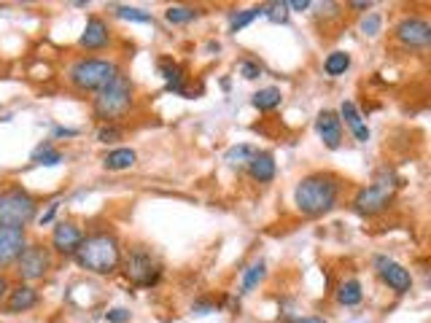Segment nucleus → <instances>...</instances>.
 <instances>
[{
  "instance_id": "obj_32",
  "label": "nucleus",
  "mask_w": 431,
  "mask_h": 323,
  "mask_svg": "<svg viewBox=\"0 0 431 323\" xmlns=\"http://www.w3.org/2000/svg\"><path fill=\"white\" fill-rule=\"evenodd\" d=\"M122 138V129H116V127H102L100 132H98V141L100 143H116Z\"/></svg>"
},
{
  "instance_id": "obj_20",
  "label": "nucleus",
  "mask_w": 431,
  "mask_h": 323,
  "mask_svg": "<svg viewBox=\"0 0 431 323\" xmlns=\"http://www.w3.org/2000/svg\"><path fill=\"white\" fill-rule=\"evenodd\" d=\"M361 299H364V291H361L359 281H345L337 286V302L345 307H356L361 305Z\"/></svg>"
},
{
  "instance_id": "obj_17",
  "label": "nucleus",
  "mask_w": 431,
  "mask_h": 323,
  "mask_svg": "<svg viewBox=\"0 0 431 323\" xmlns=\"http://www.w3.org/2000/svg\"><path fill=\"white\" fill-rule=\"evenodd\" d=\"M248 172H251V178L259 183H270L275 178V159L273 154H267V151H256V156L251 159V165H248Z\"/></svg>"
},
{
  "instance_id": "obj_30",
  "label": "nucleus",
  "mask_w": 431,
  "mask_h": 323,
  "mask_svg": "<svg viewBox=\"0 0 431 323\" xmlns=\"http://www.w3.org/2000/svg\"><path fill=\"white\" fill-rule=\"evenodd\" d=\"M380 28H383V19H380V14H367L364 19H361V33H364V35H370V38H374V35L380 33Z\"/></svg>"
},
{
  "instance_id": "obj_28",
  "label": "nucleus",
  "mask_w": 431,
  "mask_h": 323,
  "mask_svg": "<svg viewBox=\"0 0 431 323\" xmlns=\"http://www.w3.org/2000/svg\"><path fill=\"white\" fill-rule=\"evenodd\" d=\"M261 278H264V262L251 264V267L243 272V286H240V291H243V294H248V291H251V288H254Z\"/></svg>"
},
{
  "instance_id": "obj_9",
  "label": "nucleus",
  "mask_w": 431,
  "mask_h": 323,
  "mask_svg": "<svg viewBox=\"0 0 431 323\" xmlns=\"http://www.w3.org/2000/svg\"><path fill=\"white\" fill-rule=\"evenodd\" d=\"M391 192H388V186H380V183H372V186H367V189H361L359 194L353 197V211L361 213V216H377V213L388 211V205H391Z\"/></svg>"
},
{
  "instance_id": "obj_31",
  "label": "nucleus",
  "mask_w": 431,
  "mask_h": 323,
  "mask_svg": "<svg viewBox=\"0 0 431 323\" xmlns=\"http://www.w3.org/2000/svg\"><path fill=\"white\" fill-rule=\"evenodd\" d=\"M240 73H243V78L254 81V78L261 76V68H259L256 62H251V59H243V62H240Z\"/></svg>"
},
{
  "instance_id": "obj_26",
  "label": "nucleus",
  "mask_w": 431,
  "mask_h": 323,
  "mask_svg": "<svg viewBox=\"0 0 431 323\" xmlns=\"http://www.w3.org/2000/svg\"><path fill=\"white\" fill-rule=\"evenodd\" d=\"M165 19H167L170 25H189V22L197 19V8H189V6H170V8L165 11Z\"/></svg>"
},
{
  "instance_id": "obj_36",
  "label": "nucleus",
  "mask_w": 431,
  "mask_h": 323,
  "mask_svg": "<svg viewBox=\"0 0 431 323\" xmlns=\"http://www.w3.org/2000/svg\"><path fill=\"white\" fill-rule=\"evenodd\" d=\"M57 208H59V202H52V205H49V211H46V213H43V216H41V226H43V224H49V221L54 218V213H57Z\"/></svg>"
},
{
  "instance_id": "obj_12",
  "label": "nucleus",
  "mask_w": 431,
  "mask_h": 323,
  "mask_svg": "<svg viewBox=\"0 0 431 323\" xmlns=\"http://www.w3.org/2000/svg\"><path fill=\"white\" fill-rule=\"evenodd\" d=\"M84 240V232L78 229V224L73 221H59L52 232V248L59 253V256H76L78 245Z\"/></svg>"
},
{
  "instance_id": "obj_29",
  "label": "nucleus",
  "mask_w": 431,
  "mask_h": 323,
  "mask_svg": "<svg viewBox=\"0 0 431 323\" xmlns=\"http://www.w3.org/2000/svg\"><path fill=\"white\" fill-rule=\"evenodd\" d=\"M261 8H264V16H267L270 22H275V25H283L288 19L286 3H270V6H261Z\"/></svg>"
},
{
  "instance_id": "obj_4",
  "label": "nucleus",
  "mask_w": 431,
  "mask_h": 323,
  "mask_svg": "<svg viewBox=\"0 0 431 323\" xmlns=\"http://www.w3.org/2000/svg\"><path fill=\"white\" fill-rule=\"evenodd\" d=\"M119 68L111 59H95V57H86L73 62L71 71H68V81H71L78 92H100L102 86L111 84Z\"/></svg>"
},
{
  "instance_id": "obj_24",
  "label": "nucleus",
  "mask_w": 431,
  "mask_h": 323,
  "mask_svg": "<svg viewBox=\"0 0 431 323\" xmlns=\"http://www.w3.org/2000/svg\"><path fill=\"white\" fill-rule=\"evenodd\" d=\"M33 162H35V165H43V168H54V165L62 162V154H59L52 143H43V146H38V148L33 151Z\"/></svg>"
},
{
  "instance_id": "obj_38",
  "label": "nucleus",
  "mask_w": 431,
  "mask_h": 323,
  "mask_svg": "<svg viewBox=\"0 0 431 323\" xmlns=\"http://www.w3.org/2000/svg\"><path fill=\"white\" fill-rule=\"evenodd\" d=\"M350 8H356V11H370V8H372V3H370V0H353V3H350Z\"/></svg>"
},
{
  "instance_id": "obj_2",
  "label": "nucleus",
  "mask_w": 431,
  "mask_h": 323,
  "mask_svg": "<svg viewBox=\"0 0 431 323\" xmlns=\"http://www.w3.org/2000/svg\"><path fill=\"white\" fill-rule=\"evenodd\" d=\"M76 262H78V267L92 272V275H111L122 264V245L108 232L84 235L78 251H76Z\"/></svg>"
},
{
  "instance_id": "obj_14",
  "label": "nucleus",
  "mask_w": 431,
  "mask_h": 323,
  "mask_svg": "<svg viewBox=\"0 0 431 323\" xmlns=\"http://www.w3.org/2000/svg\"><path fill=\"white\" fill-rule=\"evenodd\" d=\"M316 129L326 148H340L343 143V122L334 111H321L316 119Z\"/></svg>"
},
{
  "instance_id": "obj_7",
  "label": "nucleus",
  "mask_w": 431,
  "mask_h": 323,
  "mask_svg": "<svg viewBox=\"0 0 431 323\" xmlns=\"http://www.w3.org/2000/svg\"><path fill=\"white\" fill-rule=\"evenodd\" d=\"M124 272L135 286H154L162 275V267L146 248H132L124 262Z\"/></svg>"
},
{
  "instance_id": "obj_3",
  "label": "nucleus",
  "mask_w": 431,
  "mask_h": 323,
  "mask_svg": "<svg viewBox=\"0 0 431 323\" xmlns=\"http://www.w3.org/2000/svg\"><path fill=\"white\" fill-rule=\"evenodd\" d=\"M132 95H135V89H132L129 76L119 71L111 78V84L102 86L100 92H98V98H95V102H92L95 116L102 119V122H114L119 116H124L132 108Z\"/></svg>"
},
{
  "instance_id": "obj_27",
  "label": "nucleus",
  "mask_w": 431,
  "mask_h": 323,
  "mask_svg": "<svg viewBox=\"0 0 431 323\" xmlns=\"http://www.w3.org/2000/svg\"><path fill=\"white\" fill-rule=\"evenodd\" d=\"M116 16H119V19H127V22H143V25L154 22V16L148 14V11H143V8H132V6H116Z\"/></svg>"
},
{
  "instance_id": "obj_35",
  "label": "nucleus",
  "mask_w": 431,
  "mask_h": 323,
  "mask_svg": "<svg viewBox=\"0 0 431 323\" xmlns=\"http://www.w3.org/2000/svg\"><path fill=\"white\" fill-rule=\"evenodd\" d=\"M286 8H291V11H307L310 8V0H288Z\"/></svg>"
},
{
  "instance_id": "obj_1",
  "label": "nucleus",
  "mask_w": 431,
  "mask_h": 323,
  "mask_svg": "<svg viewBox=\"0 0 431 323\" xmlns=\"http://www.w3.org/2000/svg\"><path fill=\"white\" fill-rule=\"evenodd\" d=\"M337 197H340V183L334 175H326V172H313V175L302 178L294 189L297 211L302 216H310V218L329 213L337 205Z\"/></svg>"
},
{
  "instance_id": "obj_19",
  "label": "nucleus",
  "mask_w": 431,
  "mask_h": 323,
  "mask_svg": "<svg viewBox=\"0 0 431 323\" xmlns=\"http://www.w3.org/2000/svg\"><path fill=\"white\" fill-rule=\"evenodd\" d=\"M135 159H138V154H135L132 148H114V151H108V156L102 159V168L119 172V170L132 168V165H135Z\"/></svg>"
},
{
  "instance_id": "obj_11",
  "label": "nucleus",
  "mask_w": 431,
  "mask_h": 323,
  "mask_svg": "<svg viewBox=\"0 0 431 323\" xmlns=\"http://www.w3.org/2000/svg\"><path fill=\"white\" fill-rule=\"evenodd\" d=\"M28 245L25 229L16 226H0V267H8L19 259V253Z\"/></svg>"
},
{
  "instance_id": "obj_34",
  "label": "nucleus",
  "mask_w": 431,
  "mask_h": 323,
  "mask_svg": "<svg viewBox=\"0 0 431 323\" xmlns=\"http://www.w3.org/2000/svg\"><path fill=\"white\" fill-rule=\"evenodd\" d=\"M191 312H194V315H208V312H216V305L202 299V302H194V305H191Z\"/></svg>"
},
{
  "instance_id": "obj_25",
  "label": "nucleus",
  "mask_w": 431,
  "mask_h": 323,
  "mask_svg": "<svg viewBox=\"0 0 431 323\" xmlns=\"http://www.w3.org/2000/svg\"><path fill=\"white\" fill-rule=\"evenodd\" d=\"M259 16H264V8H261V6H256V8H245V11H237V14H232V19H230V30H232V33H240V30L248 28L254 19H259Z\"/></svg>"
},
{
  "instance_id": "obj_18",
  "label": "nucleus",
  "mask_w": 431,
  "mask_h": 323,
  "mask_svg": "<svg viewBox=\"0 0 431 323\" xmlns=\"http://www.w3.org/2000/svg\"><path fill=\"white\" fill-rule=\"evenodd\" d=\"M159 73H162V78L167 81V89H170V92L187 98V89H184V68H181L178 62L162 59V62H159Z\"/></svg>"
},
{
  "instance_id": "obj_40",
  "label": "nucleus",
  "mask_w": 431,
  "mask_h": 323,
  "mask_svg": "<svg viewBox=\"0 0 431 323\" xmlns=\"http://www.w3.org/2000/svg\"><path fill=\"white\" fill-rule=\"evenodd\" d=\"M6 294H8V281H6L3 275H0V299H3Z\"/></svg>"
},
{
  "instance_id": "obj_39",
  "label": "nucleus",
  "mask_w": 431,
  "mask_h": 323,
  "mask_svg": "<svg viewBox=\"0 0 431 323\" xmlns=\"http://www.w3.org/2000/svg\"><path fill=\"white\" fill-rule=\"evenodd\" d=\"M288 323H326V321L316 318V315H307V318H288Z\"/></svg>"
},
{
  "instance_id": "obj_8",
  "label": "nucleus",
  "mask_w": 431,
  "mask_h": 323,
  "mask_svg": "<svg viewBox=\"0 0 431 323\" xmlns=\"http://www.w3.org/2000/svg\"><path fill=\"white\" fill-rule=\"evenodd\" d=\"M394 33H396V41L407 49H426L431 43V25L420 16H404Z\"/></svg>"
},
{
  "instance_id": "obj_22",
  "label": "nucleus",
  "mask_w": 431,
  "mask_h": 323,
  "mask_svg": "<svg viewBox=\"0 0 431 323\" xmlns=\"http://www.w3.org/2000/svg\"><path fill=\"white\" fill-rule=\"evenodd\" d=\"M281 89H275V86H267V89H259L256 95H254V105H256L259 111H275L278 105H281Z\"/></svg>"
},
{
  "instance_id": "obj_15",
  "label": "nucleus",
  "mask_w": 431,
  "mask_h": 323,
  "mask_svg": "<svg viewBox=\"0 0 431 323\" xmlns=\"http://www.w3.org/2000/svg\"><path fill=\"white\" fill-rule=\"evenodd\" d=\"M38 305V291L28 286V283H22V286H16L8 291V299H6V310L11 312V315H19V312H28Z\"/></svg>"
},
{
  "instance_id": "obj_6",
  "label": "nucleus",
  "mask_w": 431,
  "mask_h": 323,
  "mask_svg": "<svg viewBox=\"0 0 431 323\" xmlns=\"http://www.w3.org/2000/svg\"><path fill=\"white\" fill-rule=\"evenodd\" d=\"M16 264V275L22 281L28 283H35V281H43L52 269V253L49 248H43L38 242H28L25 251L19 253V259L14 262Z\"/></svg>"
},
{
  "instance_id": "obj_37",
  "label": "nucleus",
  "mask_w": 431,
  "mask_h": 323,
  "mask_svg": "<svg viewBox=\"0 0 431 323\" xmlns=\"http://www.w3.org/2000/svg\"><path fill=\"white\" fill-rule=\"evenodd\" d=\"M54 135H57V138H73V135H78V129H68V127H57V129H54Z\"/></svg>"
},
{
  "instance_id": "obj_10",
  "label": "nucleus",
  "mask_w": 431,
  "mask_h": 323,
  "mask_svg": "<svg viewBox=\"0 0 431 323\" xmlns=\"http://www.w3.org/2000/svg\"><path fill=\"white\" fill-rule=\"evenodd\" d=\"M374 264H377V272H380V281L386 283L391 291H396V294H407V291L413 288V275H410V269L407 267L396 264V262H391V259H386V256H377Z\"/></svg>"
},
{
  "instance_id": "obj_23",
  "label": "nucleus",
  "mask_w": 431,
  "mask_h": 323,
  "mask_svg": "<svg viewBox=\"0 0 431 323\" xmlns=\"http://www.w3.org/2000/svg\"><path fill=\"white\" fill-rule=\"evenodd\" d=\"M348 68H350V54H348V52H331V54L324 59V71H326V76H331V78L343 76Z\"/></svg>"
},
{
  "instance_id": "obj_13",
  "label": "nucleus",
  "mask_w": 431,
  "mask_h": 323,
  "mask_svg": "<svg viewBox=\"0 0 431 323\" xmlns=\"http://www.w3.org/2000/svg\"><path fill=\"white\" fill-rule=\"evenodd\" d=\"M78 43H81L84 49H89V52L105 49V46L111 43V30H108V25L102 22L100 16H89V19H86L84 33H81V38H78Z\"/></svg>"
},
{
  "instance_id": "obj_21",
  "label": "nucleus",
  "mask_w": 431,
  "mask_h": 323,
  "mask_svg": "<svg viewBox=\"0 0 431 323\" xmlns=\"http://www.w3.org/2000/svg\"><path fill=\"white\" fill-rule=\"evenodd\" d=\"M256 156V148L254 146H232L230 151L224 154V162L232 165V168H248L251 165V159Z\"/></svg>"
},
{
  "instance_id": "obj_16",
  "label": "nucleus",
  "mask_w": 431,
  "mask_h": 323,
  "mask_svg": "<svg viewBox=\"0 0 431 323\" xmlns=\"http://www.w3.org/2000/svg\"><path fill=\"white\" fill-rule=\"evenodd\" d=\"M340 116L345 119V124L350 127V132H353V138L359 143H367L370 141V127L361 122V113L356 108V102H350V100H345L343 105H340ZM340 119V122H343Z\"/></svg>"
},
{
  "instance_id": "obj_33",
  "label": "nucleus",
  "mask_w": 431,
  "mask_h": 323,
  "mask_svg": "<svg viewBox=\"0 0 431 323\" xmlns=\"http://www.w3.org/2000/svg\"><path fill=\"white\" fill-rule=\"evenodd\" d=\"M105 321L108 323H127L129 321V310L124 307H114L105 312Z\"/></svg>"
},
{
  "instance_id": "obj_5",
  "label": "nucleus",
  "mask_w": 431,
  "mask_h": 323,
  "mask_svg": "<svg viewBox=\"0 0 431 323\" xmlns=\"http://www.w3.org/2000/svg\"><path fill=\"white\" fill-rule=\"evenodd\" d=\"M38 216V202L30 197L25 189H6L0 192V226H16L25 229L35 221Z\"/></svg>"
}]
</instances>
